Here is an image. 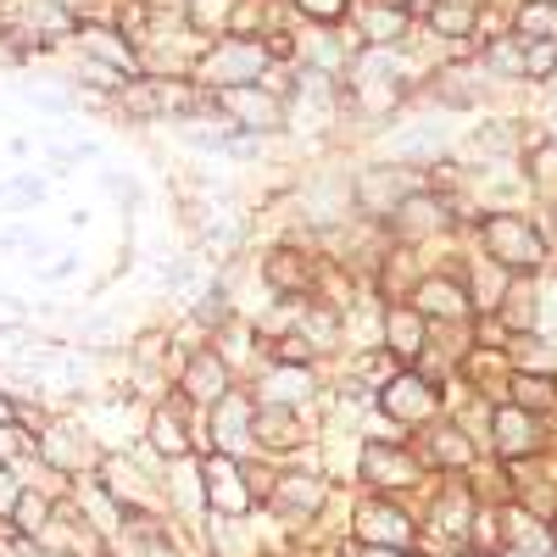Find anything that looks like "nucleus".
<instances>
[{
	"mask_svg": "<svg viewBox=\"0 0 557 557\" xmlns=\"http://www.w3.org/2000/svg\"><path fill=\"white\" fill-rule=\"evenodd\" d=\"M480 235H485V251H491L502 268H541V257H546L541 235H535L524 218H513V212H491V218L480 223Z\"/></svg>",
	"mask_w": 557,
	"mask_h": 557,
	"instance_id": "obj_1",
	"label": "nucleus"
},
{
	"mask_svg": "<svg viewBox=\"0 0 557 557\" xmlns=\"http://www.w3.org/2000/svg\"><path fill=\"white\" fill-rule=\"evenodd\" d=\"M357 535H362L368 546H391V552H401V546L412 541V524H407L401 507L374 502V507H362V524H357Z\"/></svg>",
	"mask_w": 557,
	"mask_h": 557,
	"instance_id": "obj_2",
	"label": "nucleus"
},
{
	"mask_svg": "<svg viewBox=\"0 0 557 557\" xmlns=\"http://www.w3.org/2000/svg\"><path fill=\"white\" fill-rule=\"evenodd\" d=\"M362 480H374V485H412V480H418V462H412L401 446L374 441V446L362 451Z\"/></svg>",
	"mask_w": 557,
	"mask_h": 557,
	"instance_id": "obj_3",
	"label": "nucleus"
},
{
	"mask_svg": "<svg viewBox=\"0 0 557 557\" xmlns=\"http://www.w3.org/2000/svg\"><path fill=\"white\" fill-rule=\"evenodd\" d=\"M385 412L396 418V424H412V418H430L435 412V391L424 380L401 374L396 385H385Z\"/></svg>",
	"mask_w": 557,
	"mask_h": 557,
	"instance_id": "obj_4",
	"label": "nucleus"
},
{
	"mask_svg": "<svg viewBox=\"0 0 557 557\" xmlns=\"http://www.w3.org/2000/svg\"><path fill=\"white\" fill-rule=\"evenodd\" d=\"M491 435H496V451H502V457L535 451V412H524V407H502V412H496V424H491Z\"/></svg>",
	"mask_w": 557,
	"mask_h": 557,
	"instance_id": "obj_5",
	"label": "nucleus"
},
{
	"mask_svg": "<svg viewBox=\"0 0 557 557\" xmlns=\"http://www.w3.org/2000/svg\"><path fill=\"white\" fill-rule=\"evenodd\" d=\"M385 341H391V351H396L401 362H412L418 351H424V312L396 307V312L385 318Z\"/></svg>",
	"mask_w": 557,
	"mask_h": 557,
	"instance_id": "obj_6",
	"label": "nucleus"
},
{
	"mask_svg": "<svg viewBox=\"0 0 557 557\" xmlns=\"http://www.w3.org/2000/svg\"><path fill=\"white\" fill-rule=\"evenodd\" d=\"M184 391L190 396H201V401H223L228 391H223V362H212L207 351L190 362V374H184Z\"/></svg>",
	"mask_w": 557,
	"mask_h": 557,
	"instance_id": "obj_7",
	"label": "nucleus"
},
{
	"mask_svg": "<svg viewBox=\"0 0 557 557\" xmlns=\"http://www.w3.org/2000/svg\"><path fill=\"white\" fill-rule=\"evenodd\" d=\"M228 107H235L251 128H273L278 123V107L268 96H251V89H228Z\"/></svg>",
	"mask_w": 557,
	"mask_h": 557,
	"instance_id": "obj_8",
	"label": "nucleus"
},
{
	"mask_svg": "<svg viewBox=\"0 0 557 557\" xmlns=\"http://www.w3.org/2000/svg\"><path fill=\"white\" fill-rule=\"evenodd\" d=\"M418 296H424V312H441V318H462V312H469V301H462L457 285H424Z\"/></svg>",
	"mask_w": 557,
	"mask_h": 557,
	"instance_id": "obj_9",
	"label": "nucleus"
},
{
	"mask_svg": "<svg viewBox=\"0 0 557 557\" xmlns=\"http://www.w3.org/2000/svg\"><path fill=\"white\" fill-rule=\"evenodd\" d=\"M513 391H519V401H513V407H530V412H541V407H552V401H557V385H552V380H541V374H524Z\"/></svg>",
	"mask_w": 557,
	"mask_h": 557,
	"instance_id": "obj_10",
	"label": "nucleus"
},
{
	"mask_svg": "<svg viewBox=\"0 0 557 557\" xmlns=\"http://www.w3.org/2000/svg\"><path fill=\"white\" fill-rule=\"evenodd\" d=\"M557 67V39H541V45H530V51H524V73L530 78H546Z\"/></svg>",
	"mask_w": 557,
	"mask_h": 557,
	"instance_id": "obj_11",
	"label": "nucleus"
},
{
	"mask_svg": "<svg viewBox=\"0 0 557 557\" xmlns=\"http://www.w3.org/2000/svg\"><path fill=\"white\" fill-rule=\"evenodd\" d=\"M524 28H541V39H557V7L552 0H535V7L524 12Z\"/></svg>",
	"mask_w": 557,
	"mask_h": 557,
	"instance_id": "obj_12",
	"label": "nucleus"
},
{
	"mask_svg": "<svg viewBox=\"0 0 557 557\" xmlns=\"http://www.w3.org/2000/svg\"><path fill=\"white\" fill-rule=\"evenodd\" d=\"M157 446H162V451H173V457L184 451V435H178L173 418H157Z\"/></svg>",
	"mask_w": 557,
	"mask_h": 557,
	"instance_id": "obj_13",
	"label": "nucleus"
},
{
	"mask_svg": "<svg viewBox=\"0 0 557 557\" xmlns=\"http://www.w3.org/2000/svg\"><path fill=\"white\" fill-rule=\"evenodd\" d=\"M228 12V0H196V23H218Z\"/></svg>",
	"mask_w": 557,
	"mask_h": 557,
	"instance_id": "obj_14",
	"label": "nucleus"
},
{
	"mask_svg": "<svg viewBox=\"0 0 557 557\" xmlns=\"http://www.w3.org/2000/svg\"><path fill=\"white\" fill-rule=\"evenodd\" d=\"M396 28H401L396 12H380V17H374V39H396Z\"/></svg>",
	"mask_w": 557,
	"mask_h": 557,
	"instance_id": "obj_15",
	"label": "nucleus"
}]
</instances>
